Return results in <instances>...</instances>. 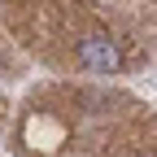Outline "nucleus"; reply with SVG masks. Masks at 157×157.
<instances>
[{"label": "nucleus", "instance_id": "1", "mask_svg": "<svg viewBox=\"0 0 157 157\" xmlns=\"http://www.w3.org/2000/svg\"><path fill=\"white\" fill-rule=\"evenodd\" d=\"M74 61L83 70H92V74H113L122 66V52H118V44L109 35H83L78 48H74Z\"/></svg>", "mask_w": 157, "mask_h": 157}]
</instances>
